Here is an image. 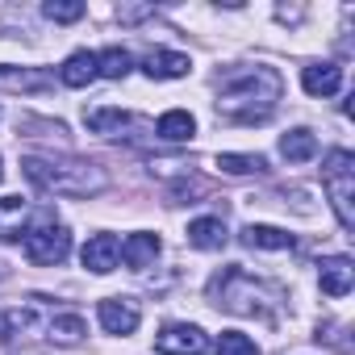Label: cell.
<instances>
[{"label": "cell", "mask_w": 355, "mask_h": 355, "mask_svg": "<svg viewBox=\"0 0 355 355\" xmlns=\"http://www.w3.org/2000/svg\"><path fill=\"white\" fill-rule=\"evenodd\" d=\"M276 101H280V76L272 67L239 71V76L222 80V92H218V109L230 121H263Z\"/></svg>", "instance_id": "cell-1"}, {"label": "cell", "mask_w": 355, "mask_h": 355, "mask_svg": "<svg viewBox=\"0 0 355 355\" xmlns=\"http://www.w3.org/2000/svg\"><path fill=\"white\" fill-rule=\"evenodd\" d=\"M21 167H26V180L30 184L46 189V193H63V197H88V193H96L105 184V175L96 167H59V163L34 159V155Z\"/></svg>", "instance_id": "cell-2"}, {"label": "cell", "mask_w": 355, "mask_h": 355, "mask_svg": "<svg viewBox=\"0 0 355 355\" xmlns=\"http://www.w3.org/2000/svg\"><path fill=\"white\" fill-rule=\"evenodd\" d=\"M322 184H326V197L338 214V226L351 230L355 226V214H351V201H355V155L351 150H330L326 163H322Z\"/></svg>", "instance_id": "cell-3"}, {"label": "cell", "mask_w": 355, "mask_h": 355, "mask_svg": "<svg viewBox=\"0 0 355 355\" xmlns=\"http://www.w3.org/2000/svg\"><path fill=\"white\" fill-rule=\"evenodd\" d=\"M21 247H26V259H30V263H38V268H55V263L67 259V251H71V234H67V226L42 222V226H34V230L21 234Z\"/></svg>", "instance_id": "cell-4"}, {"label": "cell", "mask_w": 355, "mask_h": 355, "mask_svg": "<svg viewBox=\"0 0 355 355\" xmlns=\"http://www.w3.org/2000/svg\"><path fill=\"white\" fill-rule=\"evenodd\" d=\"M214 288H222V301L218 305H226L230 313H263V305H259V284L243 272V268H230V272H222L218 280H214Z\"/></svg>", "instance_id": "cell-5"}, {"label": "cell", "mask_w": 355, "mask_h": 355, "mask_svg": "<svg viewBox=\"0 0 355 355\" xmlns=\"http://www.w3.org/2000/svg\"><path fill=\"white\" fill-rule=\"evenodd\" d=\"M205 334H201V326H189V322H180V326H167L159 338H155V351L159 355H205Z\"/></svg>", "instance_id": "cell-6"}, {"label": "cell", "mask_w": 355, "mask_h": 355, "mask_svg": "<svg viewBox=\"0 0 355 355\" xmlns=\"http://www.w3.org/2000/svg\"><path fill=\"white\" fill-rule=\"evenodd\" d=\"M96 318H101V326H105L109 334H134L142 313H138V301H130V297H109V301L96 305Z\"/></svg>", "instance_id": "cell-7"}, {"label": "cell", "mask_w": 355, "mask_h": 355, "mask_svg": "<svg viewBox=\"0 0 355 355\" xmlns=\"http://www.w3.org/2000/svg\"><path fill=\"white\" fill-rule=\"evenodd\" d=\"M117 255H121V243L113 239V234H96V239H88L84 243V268L88 272H96V276H105V272H113L117 268Z\"/></svg>", "instance_id": "cell-8"}, {"label": "cell", "mask_w": 355, "mask_h": 355, "mask_svg": "<svg viewBox=\"0 0 355 355\" xmlns=\"http://www.w3.org/2000/svg\"><path fill=\"white\" fill-rule=\"evenodd\" d=\"M55 80L38 67H0V92H51Z\"/></svg>", "instance_id": "cell-9"}, {"label": "cell", "mask_w": 355, "mask_h": 355, "mask_svg": "<svg viewBox=\"0 0 355 355\" xmlns=\"http://www.w3.org/2000/svg\"><path fill=\"white\" fill-rule=\"evenodd\" d=\"M351 284H355V268H351L347 255L322 259V293H326V297H347Z\"/></svg>", "instance_id": "cell-10"}, {"label": "cell", "mask_w": 355, "mask_h": 355, "mask_svg": "<svg viewBox=\"0 0 355 355\" xmlns=\"http://www.w3.org/2000/svg\"><path fill=\"white\" fill-rule=\"evenodd\" d=\"M301 88H305L309 96H334V92L343 88V67H334V63H313V67L301 71Z\"/></svg>", "instance_id": "cell-11"}, {"label": "cell", "mask_w": 355, "mask_h": 355, "mask_svg": "<svg viewBox=\"0 0 355 355\" xmlns=\"http://www.w3.org/2000/svg\"><path fill=\"white\" fill-rule=\"evenodd\" d=\"M189 55H180V51H155L150 59H146V76L150 80H180V76H189Z\"/></svg>", "instance_id": "cell-12"}, {"label": "cell", "mask_w": 355, "mask_h": 355, "mask_svg": "<svg viewBox=\"0 0 355 355\" xmlns=\"http://www.w3.org/2000/svg\"><path fill=\"white\" fill-rule=\"evenodd\" d=\"M189 243L197 251H222L226 247V222L222 218H197L189 226Z\"/></svg>", "instance_id": "cell-13"}, {"label": "cell", "mask_w": 355, "mask_h": 355, "mask_svg": "<svg viewBox=\"0 0 355 355\" xmlns=\"http://www.w3.org/2000/svg\"><path fill=\"white\" fill-rule=\"evenodd\" d=\"M59 80H63L67 88H88V84L96 80V55H92V51H76V55L63 63Z\"/></svg>", "instance_id": "cell-14"}, {"label": "cell", "mask_w": 355, "mask_h": 355, "mask_svg": "<svg viewBox=\"0 0 355 355\" xmlns=\"http://www.w3.org/2000/svg\"><path fill=\"white\" fill-rule=\"evenodd\" d=\"M155 255H159V239H155V234H130V239L121 243V259H125L134 272L150 268Z\"/></svg>", "instance_id": "cell-15"}, {"label": "cell", "mask_w": 355, "mask_h": 355, "mask_svg": "<svg viewBox=\"0 0 355 355\" xmlns=\"http://www.w3.org/2000/svg\"><path fill=\"white\" fill-rule=\"evenodd\" d=\"M243 243L247 247H259V251H288L293 247V234L280 230V226H247L243 230Z\"/></svg>", "instance_id": "cell-16"}, {"label": "cell", "mask_w": 355, "mask_h": 355, "mask_svg": "<svg viewBox=\"0 0 355 355\" xmlns=\"http://www.w3.org/2000/svg\"><path fill=\"white\" fill-rule=\"evenodd\" d=\"M280 155L288 159V163H305V159H313L318 155V138L301 125V130H288L284 138H280Z\"/></svg>", "instance_id": "cell-17"}, {"label": "cell", "mask_w": 355, "mask_h": 355, "mask_svg": "<svg viewBox=\"0 0 355 355\" xmlns=\"http://www.w3.org/2000/svg\"><path fill=\"white\" fill-rule=\"evenodd\" d=\"M193 130H197V121L184 109H171L159 117V138H167V142H184V138H193Z\"/></svg>", "instance_id": "cell-18"}, {"label": "cell", "mask_w": 355, "mask_h": 355, "mask_svg": "<svg viewBox=\"0 0 355 355\" xmlns=\"http://www.w3.org/2000/svg\"><path fill=\"white\" fill-rule=\"evenodd\" d=\"M125 71H130V51L109 46L105 55H96V76H105V80H121Z\"/></svg>", "instance_id": "cell-19"}, {"label": "cell", "mask_w": 355, "mask_h": 355, "mask_svg": "<svg viewBox=\"0 0 355 355\" xmlns=\"http://www.w3.org/2000/svg\"><path fill=\"white\" fill-rule=\"evenodd\" d=\"M84 121H88V130H96V134H117V130L130 125V117H125L121 109H92V113H84Z\"/></svg>", "instance_id": "cell-20"}, {"label": "cell", "mask_w": 355, "mask_h": 355, "mask_svg": "<svg viewBox=\"0 0 355 355\" xmlns=\"http://www.w3.org/2000/svg\"><path fill=\"white\" fill-rule=\"evenodd\" d=\"M84 334H88V326H84L80 313H63V318L51 322V338H55V343H80Z\"/></svg>", "instance_id": "cell-21"}, {"label": "cell", "mask_w": 355, "mask_h": 355, "mask_svg": "<svg viewBox=\"0 0 355 355\" xmlns=\"http://www.w3.org/2000/svg\"><path fill=\"white\" fill-rule=\"evenodd\" d=\"M218 167L230 171V175H251V171H263V155H218Z\"/></svg>", "instance_id": "cell-22"}, {"label": "cell", "mask_w": 355, "mask_h": 355, "mask_svg": "<svg viewBox=\"0 0 355 355\" xmlns=\"http://www.w3.org/2000/svg\"><path fill=\"white\" fill-rule=\"evenodd\" d=\"M218 355H259V347L239 330H222L218 334Z\"/></svg>", "instance_id": "cell-23"}, {"label": "cell", "mask_w": 355, "mask_h": 355, "mask_svg": "<svg viewBox=\"0 0 355 355\" xmlns=\"http://www.w3.org/2000/svg\"><path fill=\"white\" fill-rule=\"evenodd\" d=\"M42 13H46L51 21H59V26H71V21H80L88 9L80 5V0H51V5H46Z\"/></svg>", "instance_id": "cell-24"}, {"label": "cell", "mask_w": 355, "mask_h": 355, "mask_svg": "<svg viewBox=\"0 0 355 355\" xmlns=\"http://www.w3.org/2000/svg\"><path fill=\"white\" fill-rule=\"evenodd\" d=\"M21 326H30V313H21V309H0V343L13 338V334H21Z\"/></svg>", "instance_id": "cell-25"}, {"label": "cell", "mask_w": 355, "mask_h": 355, "mask_svg": "<svg viewBox=\"0 0 355 355\" xmlns=\"http://www.w3.org/2000/svg\"><path fill=\"white\" fill-rule=\"evenodd\" d=\"M117 17L121 21H142V17H150V9H117Z\"/></svg>", "instance_id": "cell-26"}, {"label": "cell", "mask_w": 355, "mask_h": 355, "mask_svg": "<svg viewBox=\"0 0 355 355\" xmlns=\"http://www.w3.org/2000/svg\"><path fill=\"white\" fill-rule=\"evenodd\" d=\"M0 175H5V167H0Z\"/></svg>", "instance_id": "cell-27"}]
</instances>
